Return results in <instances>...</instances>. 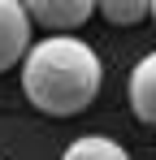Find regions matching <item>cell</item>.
<instances>
[{
  "mask_svg": "<svg viewBox=\"0 0 156 160\" xmlns=\"http://www.w3.org/2000/svg\"><path fill=\"white\" fill-rule=\"evenodd\" d=\"M100 87H104V65L96 48L82 43L78 35H48L30 43L22 61V91L48 117H74L91 108Z\"/></svg>",
  "mask_w": 156,
  "mask_h": 160,
  "instance_id": "1",
  "label": "cell"
},
{
  "mask_svg": "<svg viewBox=\"0 0 156 160\" xmlns=\"http://www.w3.org/2000/svg\"><path fill=\"white\" fill-rule=\"evenodd\" d=\"M30 52V13L22 0H0V74Z\"/></svg>",
  "mask_w": 156,
  "mask_h": 160,
  "instance_id": "2",
  "label": "cell"
},
{
  "mask_svg": "<svg viewBox=\"0 0 156 160\" xmlns=\"http://www.w3.org/2000/svg\"><path fill=\"white\" fill-rule=\"evenodd\" d=\"M22 4L30 22L48 26L52 35H70L82 22H91V13H96V0H22Z\"/></svg>",
  "mask_w": 156,
  "mask_h": 160,
  "instance_id": "3",
  "label": "cell"
},
{
  "mask_svg": "<svg viewBox=\"0 0 156 160\" xmlns=\"http://www.w3.org/2000/svg\"><path fill=\"white\" fill-rule=\"evenodd\" d=\"M130 108L143 126H156V52L130 69Z\"/></svg>",
  "mask_w": 156,
  "mask_h": 160,
  "instance_id": "4",
  "label": "cell"
},
{
  "mask_svg": "<svg viewBox=\"0 0 156 160\" xmlns=\"http://www.w3.org/2000/svg\"><path fill=\"white\" fill-rule=\"evenodd\" d=\"M61 160H130V152L117 138H104V134H82L65 147Z\"/></svg>",
  "mask_w": 156,
  "mask_h": 160,
  "instance_id": "5",
  "label": "cell"
},
{
  "mask_svg": "<svg viewBox=\"0 0 156 160\" xmlns=\"http://www.w3.org/2000/svg\"><path fill=\"white\" fill-rule=\"evenodd\" d=\"M96 9L113 26H134V22H143L152 13V0H96Z\"/></svg>",
  "mask_w": 156,
  "mask_h": 160,
  "instance_id": "6",
  "label": "cell"
},
{
  "mask_svg": "<svg viewBox=\"0 0 156 160\" xmlns=\"http://www.w3.org/2000/svg\"><path fill=\"white\" fill-rule=\"evenodd\" d=\"M152 18H156V0H152Z\"/></svg>",
  "mask_w": 156,
  "mask_h": 160,
  "instance_id": "7",
  "label": "cell"
}]
</instances>
